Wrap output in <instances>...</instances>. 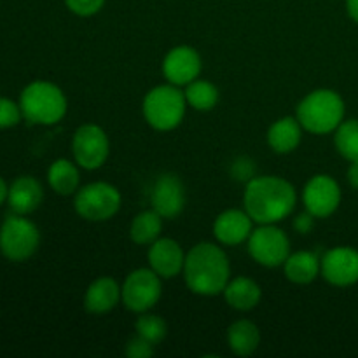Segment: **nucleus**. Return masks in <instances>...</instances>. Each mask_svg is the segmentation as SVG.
<instances>
[{
  "label": "nucleus",
  "instance_id": "f257e3e1",
  "mask_svg": "<svg viewBox=\"0 0 358 358\" xmlns=\"http://www.w3.org/2000/svg\"><path fill=\"white\" fill-rule=\"evenodd\" d=\"M297 194L289 180L275 175L254 177L247 182L243 206L257 224H278L294 212Z\"/></svg>",
  "mask_w": 358,
  "mask_h": 358
},
{
  "label": "nucleus",
  "instance_id": "f03ea898",
  "mask_svg": "<svg viewBox=\"0 0 358 358\" xmlns=\"http://www.w3.org/2000/svg\"><path fill=\"white\" fill-rule=\"evenodd\" d=\"M185 285L198 296H219L231 280V266L226 252L215 243L203 241L185 254Z\"/></svg>",
  "mask_w": 358,
  "mask_h": 358
},
{
  "label": "nucleus",
  "instance_id": "7ed1b4c3",
  "mask_svg": "<svg viewBox=\"0 0 358 358\" xmlns=\"http://www.w3.org/2000/svg\"><path fill=\"white\" fill-rule=\"evenodd\" d=\"M345 100L332 90H315L297 105L296 117L306 131L327 135L345 121Z\"/></svg>",
  "mask_w": 358,
  "mask_h": 358
},
{
  "label": "nucleus",
  "instance_id": "20e7f679",
  "mask_svg": "<svg viewBox=\"0 0 358 358\" xmlns=\"http://www.w3.org/2000/svg\"><path fill=\"white\" fill-rule=\"evenodd\" d=\"M20 107L28 122L51 126L65 117L69 103L65 93L56 84L34 80L21 91Z\"/></svg>",
  "mask_w": 358,
  "mask_h": 358
},
{
  "label": "nucleus",
  "instance_id": "39448f33",
  "mask_svg": "<svg viewBox=\"0 0 358 358\" xmlns=\"http://www.w3.org/2000/svg\"><path fill=\"white\" fill-rule=\"evenodd\" d=\"M187 108L185 94L173 84H161L145 94L142 103L143 117L157 131H171L180 126Z\"/></svg>",
  "mask_w": 358,
  "mask_h": 358
},
{
  "label": "nucleus",
  "instance_id": "423d86ee",
  "mask_svg": "<svg viewBox=\"0 0 358 358\" xmlns=\"http://www.w3.org/2000/svg\"><path fill=\"white\" fill-rule=\"evenodd\" d=\"M121 201V192L115 185L107 182H91L84 187H79L73 206L80 219L90 222H105L119 212Z\"/></svg>",
  "mask_w": 358,
  "mask_h": 358
},
{
  "label": "nucleus",
  "instance_id": "0eeeda50",
  "mask_svg": "<svg viewBox=\"0 0 358 358\" xmlns=\"http://www.w3.org/2000/svg\"><path fill=\"white\" fill-rule=\"evenodd\" d=\"M41 233L31 220L24 215L13 213L0 227V252L13 262H23L37 252Z\"/></svg>",
  "mask_w": 358,
  "mask_h": 358
},
{
  "label": "nucleus",
  "instance_id": "6e6552de",
  "mask_svg": "<svg viewBox=\"0 0 358 358\" xmlns=\"http://www.w3.org/2000/svg\"><path fill=\"white\" fill-rule=\"evenodd\" d=\"M161 276L150 268H140L126 276L121 287V303L133 313L150 311L161 299L163 283Z\"/></svg>",
  "mask_w": 358,
  "mask_h": 358
},
{
  "label": "nucleus",
  "instance_id": "1a4fd4ad",
  "mask_svg": "<svg viewBox=\"0 0 358 358\" xmlns=\"http://www.w3.org/2000/svg\"><path fill=\"white\" fill-rule=\"evenodd\" d=\"M248 254L264 268H278L290 255V240L276 224H259L248 238Z\"/></svg>",
  "mask_w": 358,
  "mask_h": 358
},
{
  "label": "nucleus",
  "instance_id": "9d476101",
  "mask_svg": "<svg viewBox=\"0 0 358 358\" xmlns=\"http://www.w3.org/2000/svg\"><path fill=\"white\" fill-rule=\"evenodd\" d=\"M73 159L84 170H98L110 154L108 136L100 126L83 124L76 129L72 138Z\"/></svg>",
  "mask_w": 358,
  "mask_h": 358
},
{
  "label": "nucleus",
  "instance_id": "9b49d317",
  "mask_svg": "<svg viewBox=\"0 0 358 358\" xmlns=\"http://www.w3.org/2000/svg\"><path fill=\"white\" fill-rule=\"evenodd\" d=\"M303 203L315 219H327L341 205V187L331 175H315L304 185Z\"/></svg>",
  "mask_w": 358,
  "mask_h": 358
},
{
  "label": "nucleus",
  "instance_id": "f8f14e48",
  "mask_svg": "<svg viewBox=\"0 0 358 358\" xmlns=\"http://www.w3.org/2000/svg\"><path fill=\"white\" fill-rule=\"evenodd\" d=\"M320 275L334 287H352L358 282V250L336 247L322 255Z\"/></svg>",
  "mask_w": 358,
  "mask_h": 358
},
{
  "label": "nucleus",
  "instance_id": "ddd939ff",
  "mask_svg": "<svg viewBox=\"0 0 358 358\" xmlns=\"http://www.w3.org/2000/svg\"><path fill=\"white\" fill-rule=\"evenodd\" d=\"M201 56L191 45L170 49L163 59V76L173 86H187L201 73Z\"/></svg>",
  "mask_w": 358,
  "mask_h": 358
},
{
  "label": "nucleus",
  "instance_id": "4468645a",
  "mask_svg": "<svg viewBox=\"0 0 358 358\" xmlns=\"http://www.w3.org/2000/svg\"><path fill=\"white\" fill-rule=\"evenodd\" d=\"M152 208L163 219H175L185 206V187L180 177L175 173H163L154 182L150 194Z\"/></svg>",
  "mask_w": 358,
  "mask_h": 358
},
{
  "label": "nucleus",
  "instance_id": "2eb2a0df",
  "mask_svg": "<svg viewBox=\"0 0 358 358\" xmlns=\"http://www.w3.org/2000/svg\"><path fill=\"white\" fill-rule=\"evenodd\" d=\"M149 268L154 269L163 280H171L178 276L184 269L185 254L180 243L171 238H157L152 245H149L147 252Z\"/></svg>",
  "mask_w": 358,
  "mask_h": 358
},
{
  "label": "nucleus",
  "instance_id": "dca6fc26",
  "mask_svg": "<svg viewBox=\"0 0 358 358\" xmlns=\"http://www.w3.org/2000/svg\"><path fill=\"white\" fill-rule=\"evenodd\" d=\"M252 231H254V220L245 208L226 210L219 213L213 222V236L220 245L227 247H236L243 241H248Z\"/></svg>",
  "mask_w": 358,
  "mask_h": 358
},
{
  "label": "nucleus",
  "instance_id": "f3484780",
  "mask_svg": "<svg viewBox=\"0 0 358 358\" xmlns=\"http://www.w3.org/2000/svg\"><path fill=\"white\" fill-rule=\"evenodd\" d=\"M121 303V287L110 276L96 278L84 294V308L91 315H105Z\"/></svg>",
  "mask_w": 358,
  "mask_h": 358
},
{
  "label": "nucleus",
  "instance_id": "a211bd4d",
  "mask_svg": "<svg viewBox=\"0 0 358 358\" xmlns=\"http://www.w3.org/2000/svg\"><path fill=\"white\" fill-rule=\"evenodd\" d=\"M42 199H44V191H42L41 182L30 175L17 177L10 184L9 194H7V203H9L10 210L20 215H28V213L35 212L41 206Z\"/></svg>",
  "mask_w": 358,
  "mask_h": 358
},
{
  "label": "nucleus",
  "instance_id": "6ab92c4d",
  "mask_svg": "<svg viewBox=\"0 0 358 358\" xmlns=\"http://www.w3.org/2000/svg\"><path fill=\"white\" fill-rule=\"evenodd\" d=\"M322 269V257L318 254L310 250H299L290 252L287 261L283 262V271L289 282L296 283V285H308V283L315 282L320 275Z\"/></svg>",
  "mask_w": 358,
  "mask_h": 358
},
{
  "label": "nucleus",
  "instance_id": "aec40b11",
  "mask_svg": "<svg viewBox=\"0 0 358 358\" xmlns=\"http://www.w3.org/2000/svg\"><path fill=\"white\" fill-rule=\"evenodd\" d=\"M303 129L304 128L297 121V117H290V115L273 122L268 129V143L273 152H294L299 147L301 138H303Z\"/></svg>",
  "mask_w": 358,
  "mask_h": 358
},
{
  "label": "nucleus",
  "instance_id": "412c9836",
  "mask_svg": "<svg viewBox=\"0 0 358 358\" xmlns=\"http://www.w3.org/2000/svg\"><path fill=\"white\" fill-rule=\"evenodd\" d=\"M224 297L226 303L236 311H250L261 303L262 290L255 280L247 278V276H238V278L229 280L224 289Z\"/></svg>",
  "mask_w": 358,
  "mask_h": 358
},
{
  "label": "nucleus",
  "instance_id": "4be33fe9",
  "mask_svg": "<svg viewBox=\"0 0 358 358\" xmlns=\"http://www.w3.org/2000/svg\"><path fill=\"white\" fill-rule=\"evenodd\" d=\"M227 345L238 357H250L261 345V331L250 320H236L227 329Z\"/></svg>",
  "mask_w": 358,
  "mask_h": 358
},
{
  "label": "nucleus",
  "instance_id": "5701e85b",
  "mask_svg": "<svg viewBox=\"0 0 358 358\" xmlns=\"http://www.w3.org/2000/svg\"><path fill=\"white\" fill-rule=\"evenodd\" d=\"M79 164L69 159H56L48 170V182L52 191L59 196L76 194L80 185Z\"/></svg>",
  "mask_w": 358,
  "mask_h": 358
},
{
  "label": "nucleus",
  "instance_id": "b1692460",
  "mask_svg": "<svg viewBox=\"0 0 358 358\" xmlns=\"http://www.w3.org/2000/svg\"><path fill=\"white\" fill-rule=\"evenodd\" d=\"M163 217L156 210H145L133 219L129 227V236L136 245H152L157 238H161L163 231Z\"/></svg>",
  "mask_w": 358,
  "mask_h": 358
},
{
  "label": "nucleus",
  "instance_id": "393cba45",
  "mask_svg": "<svg viewBox=\"0 0 358 358\" xmlns=\"http://www.w3.org/2000/svg\"><path fill=\"white\" fill-rule=\"evenodd\" d=\"M184 94L185 100H187V105H191L192 108H196L199 112H208L212 108H215L220 98V93L215 84H212L210 80L199 79L187 84Z\"/></svg>",
  "mask_w": 358,
  "mask_h": 358
},
{
  "label": "nucleus",
  "instance_id": "a878e982",
  "mask_svg": "<svg viewBox=\"0 0 358 358\" xmlns=\"http://www.w3.org/2000/svg\"><path fill=\"white\" fill-rule=\"evenodd\" d=\"M334 135V143L338 152L346 161L358 159V119H348L338 126Z\"/></svg>",
  "mask_w": 358,
  "mask_h": 358
},
{
  "label": "nucleus",
  "instance_id": "bb28decb",
  "mask_svg": "<svg viewBox=\"0 0 358 358\" xmlns=\"http://www.w3.org/2000/svg\"><path fill=\"white\" fill-rule=\"evenodd\" d=\"M135 332L140 338L147 339V341L156 346L166 338L168 325L159 315H152L149 311H145V313H140L138 318H136Z\"/></svg>",
  "mask_w": 358,
  "mask_h": 358
},
{
  "label": "nucleus",
  "instance_id": "cd10ccee",
  "mask_svg": "<svg viewBox=\"0 0 358 358\" xmlns=\"http://www.w3.org/2000/svg\"><path fill=\"white\" fill-rule=\"evenodd\" d=\"M23 117L20 103L9 100V98L0 96V129H7L16 126Z\"/></svg>",
  "mask_w": 358,
  "mask_h": 358
},
{
  "label": "nucleus",
  "instance_id": "c85d7f7f",
  "mask_svg": "<svg viewBox=\"0 0 358 358\" xmlns=\"http://www.w3.org/2000/svg\"><path fill=\"white\" fill-rule=\"evenodd\" d=\"M65 6L77 16L90 17L100 13L101 7L105 6V0H65Z\"/></svg>",
  "mask_w": 358,
  "mask_h": 358
},
{
  "label": "nucleus",
  "instance_id": "c756f323",
  "mask_svg": "<svg viewBox=\"0 0 358 358\" xmlns=\"http://www.w3.org/2000/svg\"><path fill=\"white\" fill-rule=\"evenodd\" d=\"M126 355L129 358H149L154 355V345L135 334L126 345Z\"/></svg>",
  "mask_w": 358,
  "mask_h": 358
},
{
  "label": "nucleus",
  "instance_id": "7c9ffc66",
  "mask_svg": "<svg viewBox=\"0 0 358 358\" xmlns=\"http://www.w3.org/2000/svg\"><path fill=\"white\" fill-rule=\"evenodd\" d=\"M233 173L236 175L240 180H243V178L250 180V178H254V164L248 159H238L233 166Z\"/></svg>",
  "mask_w": 358,
  "mask_h": 358
},
{
  "label": "nucleus",
  "instance_id": "2f4dec72",
  "mask_svg": "<svg viewBox=\"0 0 358 358\" xmlns=\"http://www.w3.org/2000/svg\"><path fill=\"white\" fill-rule=\"evenodd\" d=\"M294 227H296V231L299 234L311 233L315 227V217L311 215L310 212L303 213V215H299L296 220H294Z\"/></svg>",
  "mask_w": 358,
  "mask_h": 358
},
{
  "label": "nucleus",
  "instance_id": "473e14b6",
  "mask_svg": "<svg viewBox=\"0 0 358 358\" xmlns=\"http://www.w3.org/2000/svg\"><path fill=\"white\" fill-rule=\"evenodd\" d=\"M348 180H350V184H352V187L357 189V191H358V159L352 161V164H350Z\"/></svg>",
  "mask_w": 358,
  "mask_h": 358
},
{
  "label": "nucleus",
  "instance_id": "72a5a7b5",
  "mask_svg": "<svg viewBox=\"0 0 358 358\" xmlns=\"http://www.w3.org/2000/svg\"><path fill=\"white\" fill-rule=\"evenodd\" d=\"M346 10H348V16L358 23V0H346Z\"/></svg>",
  "mask_w": 358,
  "mask_h": 358
},
{
  "label": "nucleus",
  "instance_id": "f704fd0d",
  "mask_svg": "<svg viewBox=\"0 0 358 358\" xmlns=\"http://www.w3.org/2000/svg\"><path fill=\"white\" fill-rule=\"evenodd\" d=\"M7 194H9V187H7L6 180H3L2 177H0V205H2V203L6 201Z\"/></svg>",
  "mask_w": 358,
  "mask_h": 358
}]
</instances>
